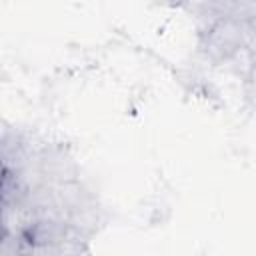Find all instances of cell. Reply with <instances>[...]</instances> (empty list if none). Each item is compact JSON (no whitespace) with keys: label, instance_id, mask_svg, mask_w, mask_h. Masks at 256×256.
<instances>
[{"label":"cell","instance_id":"277c9868","mask_svg":"<svg viewBox=\"0 0 256 256\" xmlns=\"http://www.w3.org/2000/svg\"><path fill=\"white\" fill-rule=\"evenodd\" d=\"M30 244L22 234L6 232L4 238L0 240V256H28Z\"/></svg>","mask_w":256,"mask_h":256},{"label":"cell","instance_id":"6da1fadb","mask_svg":"<svg viewBox=\"0 0 256 256\" xmlns=\"http://www.w3.org/2000/svg\"><path fill=\"white\" fill-rule=\"evenodd\" d=\"M242 44V28L238 22L226 18L216 22V26L210 28L206 50L214 54L216 58H228L232 56Z\"/></svg>","mask_w":256,"mask_h":256},{"label":"cell","instance_id":"5b68a950","mask_svg":"<svg viewBox=\"0 0 256 256\" xmlns=\"http://www.w3.org/2000/svg\"><path fill=\"white\" fill-rule=\"evenodd\" d=\"M8 230H6V226H4V220H2V216H0V240L4 238V234H6Z\"/></svg>","mask_w":256,"mask_h":256},{"label":"cell","instance_id":"8992f818","mask_svg":"<svg viewBox=\"0 0 256 256\" xmlns=\"http://www.w3.org/2000/svg\"><path fill=\"white\" fill-rule=\"evenodd\" d=\"M0 166H4V148L0 146Z\"/></svg>","mask_w":256,"mask_h":256},{"label":"cell","instance_id":"3957f363","mask_svg":"<svg viewBox=\"0 0 256 256\" xmlns=\"http://www.w3.org/2000/svg\"><path fill=\"white\" fill-rule=\"evenodd\" d=\"M0 216H2L4 226H6L8 232L24 236V232L40 218V212L28 202V198H22V200H16V202L2 204Z\"/></svg>","mask_w":256,"mask_h":256},{"label":"cell","instance_id":"7a4b0ae2","mask_svg":"<svg viewBox=\"0 0 256 256\" xmlns=\"http://www.w3.org/2000/svg\"><path fill=\"white\" fill-rule=\"evenodd\" d=\"M70 228L62 216H40L26 232L24 238L30 246H58L66 240Z\"/></svg>","mask_w":256,"mask_h":256},{"label":"cell","instance_id":"52a82bcc","mask_svg":"<svg viewBox=\"0 0 256 256\" xmlns=\"http://www.w3.org/2000/svg\"><path fill=\"white\" fill-rule=\"evenodd\" d=\"M0 210H2V202H0Z\"/></svg>","mask_w":256,"mask_h":256}]
</instances>
